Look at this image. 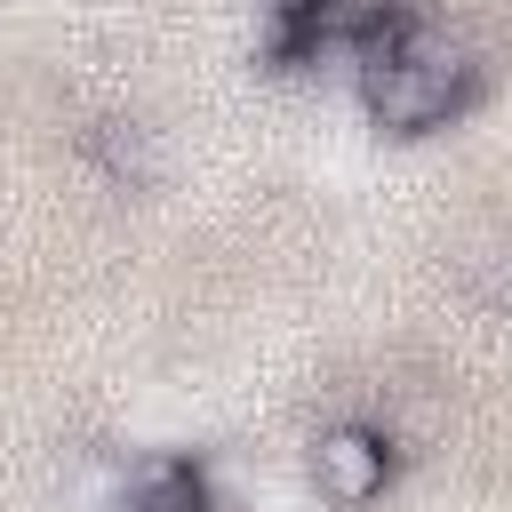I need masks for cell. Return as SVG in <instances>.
Here are the masks:
<instances>
[{
    "label": "cell",
    "mask_w": 512,
    "mask_h": 512,
    "mask_svg": "<svg viewBox=\"0 0 512 512\" xmlns=\"http://www.w3.org/2000/svg\"><path fill=\"white\" fill-rule=\"evenodd\" d=\"M392 480V440L368 432V424H328L320 448H312V488L328 504H376Z\"/></svg>",
    "instance_id": "1"
},
{
    "label": "cell",
    "mask_w": 512,
    "mask_h": 512,
    "mask_svg": "<svg viewBox=\"0 0 512 512\" xmlns=\"http://www.w3.org/2000/svg\"><path fill=\"white\" fill-rule=\"evenodd\" d=\"M288 8H320V0H288Z\"/></svg>",
    "instance_id": "2"
}]
</instances>
